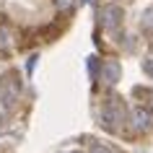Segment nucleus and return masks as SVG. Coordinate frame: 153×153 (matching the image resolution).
<instances>
[{
	"instance_id": "obj_2",
	"label": "nucleus",
	"mask_w": 153,
	"mask_h": 153,
	"mask_svg": "<svg viewBox=\"0 0 153 153\" xmlns=\"http://www.w3.org/2000/svg\"><path fill=\"white\" fill-rule=\"evenodd\" d=\"M18 99H21V81H18V73L3 75V81H0V104L10 109V106H16Z\"/></svg>"
},
{
	"instance_id": "obj_9",
	"label": "nucleus",
	"mask_w": 153,
	"mask_h": 153,
	"mask_svg": "<svg viewBox=\"0 0 153 153\" xmlns=\"http://www.w3.org/2000/svg\"><path fill=\"white\" fill-rule=\"evenodd\" d=\"M140 26H143V31L145 34H151L153 36V8H148L143 13V21H140Z\"/></svg>"
},
{
	"instance_id": "obj_8",
	"label": "nucleus",
	"mask_w": 153,
	"mask_h": 153,
	"mask_svg": "<svg viewBox=\"0 0 153 153\" xmlns=\"http://www.w3.org/2000/svg\"><path fill=\"white\" fill-rule=\"evenodd\" d=\"M10 44H13V34H10L8 26H0V52H8Z\"/></svg>"
},
{
	"instance_id": "obj_5",
	"label": "nucleus",
	"mask_w": 153,
	"mask_h": 153,
	"mask_svg": "<svg viewBox=\"0 0 153 153\" xmlns=\"http://www.w3.org/2000/svg\"><path fill=\"white\" fill-rule=\"evenodd\" d=\"M120 75H122L120 62H104V68H101V81H106L109 86H114V83L120 81Z\"/></svg>"
},
{
	"instance_id": "obj_7",
	"label": "nucleus",
	"mask_w": 153,
	"mask_h": 153,
	"mask_svg": "<svg viewBox=\"0 0 153 153\" xmlns=\"http://www.w3.org/2000/svg\"><path fill=\"white\" fill-rule=\"evenodd\" d=\"M132 96H135V99H145L143 104L153 109V88H143V86H137V88H132Z\"/></svg>"
},
{
	"instance_id": "obj_10",
	"label": "nucleus",
	"mask_w": 153,
	"mask_h": 153,
	"mask_svg": "<svg viewBox=\"0 0 153 153\" xmlns=\"http://www.w3.org/2000/svg\"><path fill=\"white\" fill-rule=\"evenodd\" d=\"M143 73L148 75V78H153V52L143 60Z\"/></svg>"
},
{
	"instance_id": "obj_13",
	"label": "nucleus",
	"mask_w": 153,
	"mask_h": 153,
	"mask_svg": "<svg viewBox=\"0 0 153 153\" xmlns=\"http://www.w3.org/2000/svg\"><path fill=\"white\" fill-rule=\"evenodd\" d=\"M55 5H57L60 10H70V8H73V0H55Z\"/></svg>"
},
{
	"instance_id": "obj_4",
	"label": "nucleus",
	"mask_w": 153,
	"mask_h": 153,
	"mask_svg": "<svg viewBox=\"0 0 153 153\" xmlns=\"http://www.w3.org/2000/svg\"><path fill=\"white\" fill-rule=\"evenodd\" d=\"M130 122H132V130L135 132H151L153 130V109H145V106L132 109Z\"/></svg>"
},
{
	"instance_id": "obj_11",
	"label": "nucleus",
	"mask_w": 153,
	"mask_h": 153,
	"mask_svg": "<svg viewBox=\"0 0 153 153\" xmlns=\"http://www.w3.org/2000/svg\"><path fill=\"white\" fill-rule=\"evenodd\" d=\"M88 153H112V151H109L106 145H101V143H94V145L88 148Z\"/></svg>"
},
{
	"instance_id": "obj_6",
	"label": "nucleus",
	"mask_w": 153,
	"mask_h": 153,
	"mask_svg": "<svg viewBox=\"0 0 153 153\" xmlns=\"http://www.w3.org/2000/svg\"><path fill=\"white\" fill-rule=\"evenodd\" d=\"M101 60H99L96 55H91L88 60H86V70H88V78H91V83H96V81H101Z\"/></svg>"
},
{
	"instance_id": "obj_3",
	"label": "nucleus",
	"mask_w": 153,
	"mask_h": 153,
	"mask_svg": "<svg viewBox=\"0 0 153 153\" xmlns=\"http://www.w3.org/2000/svg\"><path fill=\"white\" fill-rule=\"evenodd\" d=\"M99 16H101V26H104L112 36H120L122 34V16H125V13H122L120 5H109V8H104Z\"/></svg>"
},
{
	"instance_id": "obj_14",
	"label": "nucleus",
	"mask_w": 153,
	"mask_h": 153,
	"mask_svg": "<svg viewBox=\"0 0 153 153\" xmlns=\"http://www.w3.org/2000/svg\"><path fill=\"white\" fill-rule=\"evenodd\" d=\"M62 153H75V151H62Z\"/></svg>"
},
{
	"instance_id": "obj_12",
	"label": "nucleus",
	"mask_w": 153,
	"mask_h": 153,
	"mask_svg": "<svg viewBox=\"0 0 153 153\" xmlns=\"http://www.w3.org/2000/svg\"><path fill=\"white\" fill-rule=\"evenodd\" d=\"M36 60H39L36 55H31L29 60H26V73H29V75H31V73H34V68H36Z\"/></svg>"
},
{
	"instance_id": "obj_1",
	"label": "nucleus",
	"mask_w": 153,
	"mask_h": 153,
	"mask_svg": "<svg viewBox=\"0 0 153 153\" xmlns=\"http://www.w3.org/2000/svg\"><path fill=\"white\" fill-rule=\"evenodd\" d=\"M99 117H101L104 130L117 132V130L125 125V120H127V109H125V104H122L117 96H109L104 104H101V109H99Z\"/></svg>"
}]
</instances>
